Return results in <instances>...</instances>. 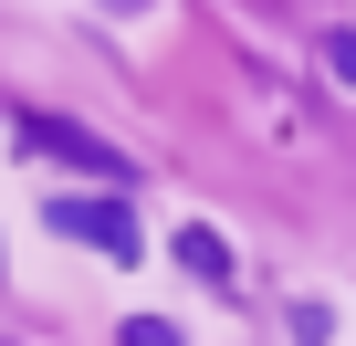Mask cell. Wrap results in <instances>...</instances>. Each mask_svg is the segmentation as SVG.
I'll return each mask as SVG.
<instances>
[{
    "label": "cell",
    "mask_w": 356,
    "mask_h": 346,
    "mask_svg": "<svg viewBox=\"0 0 356 346\" xmlns=\"http://www.w3.org/2000/svg\"><path fill=\"white\" fill-rule=\"evenodd\" d=\"M115 11H147V0H115Z\"/></svg>",
    "instance_id": "cell-7"
},
{
    "label": "cell",
    "mask_w": 356,
    "mask_h": 346,
    "mask_svg": "<svg viewBox=\"0 0 356 346\" xmlns=\"http://www.w3.org/2000/svg\"><path fill=\"white\" fill-rule=\"evenodd\" d=\"M178 262H189L200 283H231V242L220 231H178Z\"/></svg>",
    "instance_id": "cell-3"
},
{
    "label": "cell",
    "mask_w": 356,
    "mask_h": 346,
    "mask_svg": "<svg viewBox=\"0 0 356 346\" xmlns=\"http://www.w3.org/2000/svg\"><path fill=\"white\" fill-rule=\"evenodd\" d=\"M325 63H335V84H356V32H325Z\"/></svg>",
    "instance_id": "cell-6"
},
{
    "label": "cell",
    "mask_w": 356,
    "mask_h": 346,
    "mask_svg": "<svg viewBox=\"0 0 356 346\" xmlns=\"http://www.w3.org/2000/svg\"><path fill=\"white\" fill-rule=\"evenodd\" d=\"M22 136H32V157H74V168H95V179H126V157H115L105 136H84V126H63V116H32Z\"/></svg>",
    "instance_id": "cell-2"
},
{
    "label": "cell",
    "mask_w": 356,
    "mask_h": 346,
    "mask_svg": "<svg viewBox=\"0 0 356 346\" xmlns=\"http://www.w3.org/2000/svg\"><path fill=\"white\" fill-rule=\"evenodd\" d=\"M325 336H335V315L325 304H293V346H325Z\"/></svg>",
    "instance_id": "cell-5"
},
{
    "label": "cell",
    "mask_w": 356,
    "mask_h": 346,
    "mask_svg": "<svg viewBox=\"0 0 356 346\" xmlns=\"http://www.w3.org/2000/svg\"><path fill=\"white\" fill-rule=\"evenodd\" d=\"M53 231H63V242H95V252H115V262H136V210H126L115 189H95V200H53Z\"/></svg>",
    "instance_id": "cell-1"
},
{
    "label": "cell",
    "mask_w": 356,
    "mask_h": 346,
    "mask_svg": "<svg viewBox=\"0 0 356 346\" xmlns=\"http://www.w3.org/2000/svg\"><path fill=\"white\" fill-rule=\"evenodd\" d=\"M126 346H189V336H178L168 315H126Z\"/></svg>",
    "instance_id": "cell-4"
}]
</instances>
